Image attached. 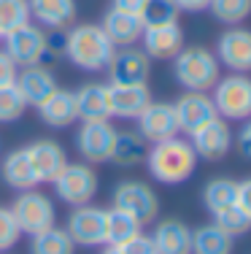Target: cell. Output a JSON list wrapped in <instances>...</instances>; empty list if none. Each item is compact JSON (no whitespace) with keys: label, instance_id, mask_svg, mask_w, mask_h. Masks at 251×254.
<instances>
[{"label":"cell","instance_id":"obj_1","mask_svg":"<svg viewBox=\"0 0 251 254\" xmlns=\"http://www.w3.org/2000/svg\"><path fill=\"white\" fill-rule=\"evenodd\" d=\"M113 49L116 46L111 44V38L103 33L100 25H76L65 33L62 38V54L81 70H89V73H100L105 70L108 60L113 57Z\"/></svg>","mask_w":251,"mask_h":254},{"label":"cell","instance_id":"obj_2","mask_svg":"<svg viewBox=\"0 0 251 254\" xmlns=\"http://www.w3.org/2000/svg\"><path fill=\"white\" fill-rule=\"evenodd\" d=\"M149 173L159 181V184H184L189 176L195 173L197 168V154L192 149V143L187 138L176 135V138H167V141L151 143L146 152Z\"/></svg>","mask_w":251,"mask_h":254},{"label":"cell","instance_id":"obj_3","mask_svg":"<svg viewBox=\"0 0 251 254\" xmlns=\"http://www.w3.org/2000/svg\"><path fill=\"white\" fill-rule=\"evenodd\" d=\"M173 78L187 92H208L222 78V65L205 46H184L173 57Z\"/></svg>","mask_w":251,"mask_h":254},{"label":"cell","instance_id":"obj_4","mask_svg":"<svg viewBox=\"0 0 251 254\" xmlns=\"http://www.w3.org/2000/svg\"><path fill=\"white\" fill-rule=\"evenodd\" d=\"M3 41H5L3 52L16 63V68L44 65V60L54 52L49 33H46L41 25H33V22H27V25L16 27L14 33L3 35Z\"/></svg>","mask_w":251,"mask_h":254},{"label":"cell","instance_id":"obj_5","mask_svg":"<svg viewBox=\"0 0 251 254\" xmlns=\"http://www.w3.org/2000/svg\"><path fill=\"white\" fill-rule=\"evenodd\" d=\"M213 106L219 117L232 122L251 119V78L246 73H230L213 84Z\"/></svg>","mask_w":251,"mask_h":254},{"label":"cell","instance_id":"obj_6","mask_svg":"<svg viewBox=\"0 0 251 254\" xmlns=\"http://www.w3.org/2000/svg\"><path fill=\"white\" fill-rule=\"evenodd\" d=\"M11 214H14L22 235L25 233L35 235V233H41V230H49V227H54V219H57L51 197L44 195V192H38V190L19 192V197L11 205Z\"/></svg>","mask_w":251,"mask_h":254},{"label":"cell","instance_id":"obj_7","mask_svg":"<svg viewBox=\"0 0 251 254\" xmlns=\"http://www.w3.org/2000/svg\"><path fill=\"white\" fill-rule=\"evenodd\" d=\"M51 184H54L59 200L73 205V208L92 203V197L98 195V173L87 162H68Z\"/></svg>","mask_w":251,"mask_h":254},{"label":"cell","instance_id":"obj_8","mask_svg":"<svg viewBox=\"0 0 251 254\" xmlns=\"http://www.w3.org/2000/svg\"><path fill=\"white\" fill-rule=\"evenodd\" d=\"M111 197H113L111 205L133 214L141 225L154 222L159 214V197L154 192V187L146 184V181H122V184H116Z\"/></svg>","mask_w":251,"mask_h":254},{"label":"cell","instance_id":"obj_9","mask_svg":"<svg viewBox=\"0 0 251 254\" xmlns=\"http://www.w3.org/2000/svg\"><path fill=\"white\" fill-rule=\"evenodd\" d=\"M116 141V127L108 119L100 122H81L79 132H76V149L84 157L87 165H103L111 162V149Z\"/></svg>","mask_w":251,"mask_h":254},{"label":"cell","instance_id":"obj_10","mask_svg":"<svg viewBox=\"0 0 251 254\" xmlns=\"http://www.w3.org/2000/svg\"><path fill=\"white\" fill-rule=\"evenodd\" d=\"M105 70H108V84H149L151 57L138 46H116Z\"/></svg>","mask_w":251,"mask_h":254},{"label":"cell","instance_id":"obj_11","mask_svg":"<svg viewBox=\"0 0 251 254\" xmlns=\"http://www.w3.org/2000/svg\"><path fill=\"white\" fill-rule=\"evenodd\" d=\"M65 233L76 246H103L105 244V208L87 203L76 205L68 216Z\"/></svg>","mask_w":251,"mask_h":254},{"label":"cell","instance_id":"obj_12","mask_svg":"<svg viewBox=\"0 0 251 254\" xmlns=\"http://www.w3.org/2000/svg\"><path fill=\"white\" fill-rule=\"evenodd\" d=\"M189 143H192L197 160L216 162V160H224L227 152L232 149V130L227 125V119L213 117L211 122L200 125L195 132H189Z\"/></svg>","mask_w":251,"mask_h":254},{"label":"cell","instance_id":"obj_13","mask_svg":"<svg viewBox=\"0 0 251 254\" xmlns=\"http://www.w3.org/2000/svg\"><path fill=\"white\" fill-rule=\"evenodd\" d=\"M216 60L232 73H251V30L230 27L216 38Z\"/></svg>","mask_w":251,"mask_h":254},{"label":"cell","instance_id":"obj_14","mask_svg":"<svg viewBox=\"0 0 251 254\" xmlns=\"http://www.w3.org/2000/svg\"><path fill=\"white\" fill-rule=\"evenodd\" d=\"M135 122H138V132L146 143H159V141H167V138H176L181 132L173 103H162V100L159 103L151 100Z\"/></svg>","mask_w":251,"mask_h":254},{"label":"cell","instance_id":"obj_15","mask_svg":"<svg viewBox=\"0 0 251 254\" xmlns=\"http://www.w3.org/2000/svg\"><path fill=\"white\" fill-rule=\"evenodd\" d=\"M27 160L33 165V173L38 179V184H51L59 171L68 165V157H65V149L59 146L51 138H41V141H33L30 146H25Z\"/></svg>","mask_w":251,"mask_h":254},{"label":"cell","instance_id":"obj_16","mask_svg":"<svg viewBox=\"0 0 251 254\" xmlns=\"http://www.w3.org/2000/svg\"><path fill=\"white\" fill-rule=\"evenodd\" d=\"M149 103V84H108V117L113 119H138Z\"/></svg>","mask_w":251,"mask_h":254},{"label":"cell","instance_id":"obj_17","mask_svg":"<svg viewBox=\"0 0 251 254\" xmlns=\"http://www.w3.org/2000/svg\"><path fill=\"white\" fill-rule=\"evenodd\" d=\"M173 111H176L178 130L181 132H195L200 125L219 117L216 106H213V98L208 92H184L181 98L173 103Z\"/></svg>","mask_w":251,"mask_h":254},{"label":"cell","instance_id":"obj_18","mask_svg":"<svg viewBox=\"0 0 251 254\" xmlns=\"http://www.w3.org/2000/svg\"><path fill=\"white\" fill-rule=\"evenodd\" d=\"M141 49L151 60H173L184 49V30L178 22L162 27H146L141 35Z\"/></svg>","mask_w":251,"mask_h":254},{"label":"cell","instance_id":"obj_19","mask_svg":"<svg viewBox=\"0 0 251 254\" xmlns=\"http://www.w3.org/2000/svg\"><path fill=\"white\" fill-rule=\"evenodd\" d=\"M14 84H16V89H19V95L25 98L27 106H41V103H44L59 87L54 73H51L46 65H30V68H19Z\"/></svg>","mask_w":251,"mask_h":254},{"label":"cell","instance_id":"obj_20","mask_svg":"<svg viewBox=\"0 0 251 254\" xmlns=\"http://www.w3.org/2000/svg\"><path fill=\"white\" fill-rule=\"evenodd\" d=\"M30 19H35L44 30H59L73 25L76 0H27Z\"/></svg>","mask_w":251,"mask_h":254},{"label":"cell","instance_id":"obj_21","mask_svg":"<svg viewBox=\"0 0 251 254\" xmlns=\"http://www.w3.org/2000/svg\"><path fill=\"white\" fill-rule=\"evenodd\" d=\"M103 33L111 38L113 46H135L143 35V22L138 14H127V11H119V8H108L100 22Z\"/></svg>","mask_w":251,"mask_h":254},{"label":"cell","instance_id":"obj_22","mask_svg":"<svg viewBox=\"0 0 251 254\" xmlns=\"http://www.w3.org/2000/svg\"><path fill=\"white\" fill-rule=\"evenodd\" d=\"M157 254H192V227L181 219H165L151 233Z\"/></svg>","mask_w":251,"mask_h":254},{"label":"cell","instance_id":"obj_23","mask_svg":"<svg viewBox=\"0 0 251 254\" xmlns=\"http://www.w3.org/2000/svg\"><path fill=\"white\" fill-rule=\"evenodd\" d=\"M38 108V117L44 125L49 127H57V130H62V127H70L73 122H79V111H76V95L70 92V89H54V92L49 95Z\"/></svg>","mask_w":251,"mask_h":254},{"label":"cell","instance_id":"obj_24","mask_svg":"<svg viewBox=\"0 0 251 254\" xmlns=\"http://www.w3.org/2000/svg\"><path fill=\"white\" fill-rule=\"evenodd\" d=\"M76 111H79L81 122H100V119H111L108 117V84H81L76 89Z\"/></svg>","mask_w":251,"mask_h":254},{"label":"cell","instance_id":"obj_25","mask_svg":"<svg viewBox=\"0 0 251 254\" xmlns=\"http://www.w3.org/2000/svg\"><path fill=\"white\" fill-rule=\"evenodd\" d=\"M149 143L141 138L138 130H116V141L111 149V162L119 168H135L146 160Z\"/></svg>","mask_w":251,"mask_h":254},{"label":"cell","instance_id":"obj_26","mask_svg":"<svg viewBox=\"0 0 251 254\" xmlns=\"http://www.w3.org/2000/svg\"><path fill=\"white\" fill-rule=\"evenodd\" d=\"M0 179L16 192L33 190V187L38 184V179H35V173H33V165H30L25 149H14L11 154H5L3 165H0Z\"/></svg>","mask_w":251,"mask_h":254},{"label":"cell","instance_id":"obj_27","mask_svg":"<svg viewBox=\"0 0 251 254\" xmlns=\"http://www.w3.org/2000/svg\"><path fill=\"white\" fill-rule=\"evenodd\" d=\"M235 238L227 235L216 225H202L192 230V254H232Z\"/></svg>","mask_w":251,"mask_h":254},{"label":"cell","instance_id":"obj_28","mask_svg":"<svg viewBox=\"0 0 251 254\" xmlns=\"http://www.w3.org/2000/svg\"><path fill=\"white\" fill-rule=\"evenodd\" d=\"M141 230H143V225H141L138 219H135L133 214H127V211L116 208V205L105 208V244H108V246L124 244L127 238L138 235Z\"/></svg>","mask_w":251,"mask_h":254},{"label":"cell","instance_id":"obj_29","mask_svg":"<svg viewBox=\"0 0 251 254\" xmlns=\"http://www.w3.org/2000/svg\"><path fill=\"white\" fill-rule=\"evenodd\" d=\"M73 252H76V244L65 233V227L54 225L49 230L30 235V254H73Z\"/></svg>","mask_w":251,"mask_h":254},{"label":"cell","instance_id":"obj_30","mask_svg":"<svg viewBox=\"0 0 251 254\" xmlns=\"http://www.w3.org/2000/svg\"><path fill=\"white\" fill-rule=\"evenodd\" d=\"M202 203L211 214L238 203V181L232 179H211L202 187Z\"/></svg>","mask_w":251,"mask_h":254},{"label":"cell","instance_id":"obj_31","mask_svg":"<svg viewBox=\"0 0 251 254\" xmlns=\"http://www.w3.org/2000/svg\"><path fill=\"white\" fill-rule=\"evenodd\" d=\"M178 5L173 0H146L141 8V22L143 27H162V25H173L178 22Z\"/></svg>","mask_w":251,"mask_h":254},{"label":"cell","instance_id":"obj_32","mask_svg":"<svg viewBox=\"0 0 251 254\" xmlns=\"http://www.w3.org/2000/svg\"><path fill=\"white\" fill-rule=\"evenodd\" d=\"M213 225L219 230H224L227 235L238 238V235H246L251 230V216L235 203V205H227V208L216 211V214H213Z\"/></svg>","mask_w":251,"mask_h":254},{"label":"cell","instance_id":"obj_33","mask_svg":"<svg viewBox=\"0 0 251 254\" xmlns=\"http://www.w3.org/2000/svg\"><path fill=\"white\" fill-rule=\"evenodd\" d=\"M208 11L222 25H241L243 19L251 16V0H211Z\"/></svg>","mask_w":251,"mask_h":254},{"label":"cell","instance_id":"obj_34","mask_svg":"<svg viewBox=\"0 0 251 254\" xmlns=\"http://www.w3.org/2000/svg\"><path fill=\"white\" fill-rule=\"evenodd\" d=\"M30 22L27 0H0V35L14 33L16 27Z\"/></svg>","mask_w":251,"mask_h":254},{"label":"cell","instance_id":"obj_35","mask_svg":"<svg viewBox=\"0 0 251 254\" xmlns=\"http://www.w3.org/2000/svg\"><path fill=\"white\" fill-rule=\"evenodd\" d=\"M25 111H27V103L19 95L16 84H3L0 87V125L16 122V119H22Z\"/></svg>","mask_w":251,"mask_h":254},{"label":"cell","instance_id":"obj_36","mask_svg":"<svg viewBox=\"0 0 251 254\" xmlns=\"http://www.w3.org/2000/svg\"><path fill=\"white\" fill-rule=\"evenodd\" d=\"M19 238H22V230H19V225H16V219H14V214H11V208L0 205V252L14 249Z\"/></svg>","mask_w":251,"mask_h":254},{"label":"cell","instance_id":"obj_37","mask_svg":"<svg viewBox=\"0 0 251 254\" xmlns=\"http://www.w3.org/2000/svg\"><path fill=\"white\" fill-rule=\"evenodd\" d=\"M116 249L122 254H157L151 244V235H143V230L138 235H133V238H127L124 244H119Z\"/></svg>","mask_w":251,"mask_h":254},{"label":"cell","instance_id":"obj_38","mask_svg":"<svg viewBox=\"0 0 251 254\" xmlns=\"http://www.w3.org/2000/svg\"><path fill=\"white\" fill-rule=\"evenodd\" d=\"M16 73H19L16 63L3 49H0V87H3V84H14L16 81Z\"/></svg>","mask_w":251,"mask_h":254},{"label":"cell","instance_id":"obj_39","mask_svg":"<svg viewBox=\"0 0 251 254\" xmlns=\"http://www.w3.org/2000/svg\"><path fill=\"white\" fill-rule=\"evenodd\" d=\"M235 146H238V152L246 157V160H251V119L243 122L241 132H238V138H235Z\"/></svg>","mask_w":251,"mask_h":254},{"label":"cell","instance_id":"obj_40","mask_svg":"<svg viewBox=\"0 0 251 254\" xmlns=\"http://www.w3.org/2000/svg\"><path fill=\"white\" fill-rule=\"evenodd\" d=\"M238 205L251 216V179L238 181Z\"/></svg>","mask_w":251,"mask_h":254},{"label":"cell","instance_id":"obj_41","mask_svg":"<svg viewBox=\"0 0 251 254\" xmlns=\"http://www.w3.org/2000/svg\"><path fill=\"white\" fill-rule=\"evenodd\" d=\"M143 3H146V0H111V8L127 11V14H141Z\"/></svg>","mask_w":251,"mask_h":254},{"label":"cell","instance_id":"obj_42","mask_svg":"<svg viewBox=\"0 0 251 254\" xmlns=\"http://www.w3.org/2000/svg\"><path fill=\"white\" fill-rule=\"evenodd\" d=\"M178 5V11H189V14H197V11H205L211 0H173Z\"/></svg>","mask_w":251,"mask_h":254},{"label":"cell","instance_id":"obj_43","mask_svg":"<svg viewBox=\"0 0 251 254\" xmlns=\"http://www.w3.org/2000/svg\"><path fill=\"white\" fill-rule=\"evenodd\" d=\"M100 254H122V252H119V249H116V246H108V244H105V249H103V252H100Z\"/></svg>","mask_w":251,"mask_h":254},{"label":"cell","instance_id":"obj_44","mask_svg":"<svg viewBox=\"0 0 251 254\" xmlns=\"http://www.w3.org/2000/svg\"><path fill=\"white\" fill-rule=\"evenodd\" d=\"M0 41H3V35H0Z\"/></svg>","mask_w":251,"mask_h":254}]
</instances>
